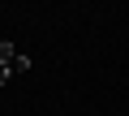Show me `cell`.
<instances>
[{
    "label": "cell",
    "instance_id": "cell-1",
    "mask_svg": "<svg viewBox=\"0 0 129 116\" xmlns=\"http://www.w3.org/2000/svg\"><path fill=\"white\" fill-rule=\"evenodd\" d=\"M0 69H5L9 78H17V73H26V69H30V56H22L13 43H0Z\"/></svg>",
    "mask_w": 129,
    "mask_h": 116
}]
</instances>
